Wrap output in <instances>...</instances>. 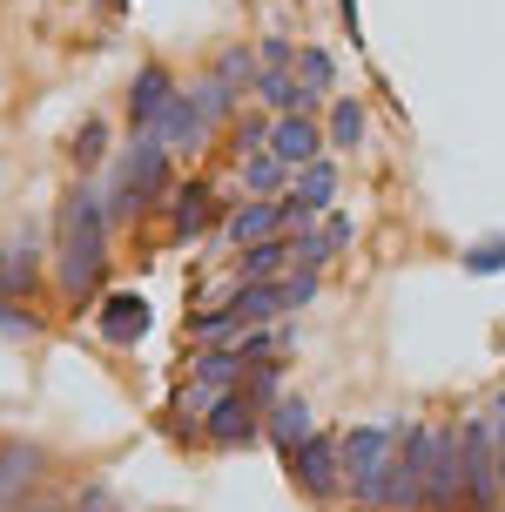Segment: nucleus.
Returning <instances> with one entry per match:
<instances>
[{
    "mask_svg": "<svg viewBox=\"0 0 505 512\" xmlns=\"http://www.w3.org/2000/svg\"><path fill=\"white\" fill-rule=\"evenodd\" d=\"M54 297L68 310H95L101 290H115V230H108V209H101L95 182H68L61 203H54Z\"/></svg>",
    "mask_w": 505,
    "mask_h": 512,
    "instance_id": "obj_1",
    "label": "nucleus"
},
{
    "mask_svg": "<svg viewBox=\"0 0 505 512\" xmlns=\"http://www.w3.org/2000/svg\"><path fill=\"white\" fill-rule=\"evenodd\" d=\"M169 196H176V155L162 149L155 135H135L128 149H115V169H108V182H101L108 230L149 223L155 209H169Z\"/></svg>",
    "mask_w": 505,
    "mask_h": 512,
    "instance_id": "obj_2",
    "label": "nucleus"
},
{
    "mask_svg": "<svg viewBox=\"0 0 505 512\" xmlns=\"http://www.w3.org/2000/svg\"><path fill=\"white\" fill-rule=\"evenodd\" d=\"M398 438H404L398 418H357V425L337 432V445H344V512L378 506V486L398 459Z\"/></svg>",
    "mask_w": 505,
    "mask_h": 512,
    "instance_id": "obj_3",
    "label": "nucleus"
},
{
    "mask_svg": "<svg viewBox=\"0 0 505 512\" xmlns=\"http://www.w3.org/2000/svg\"><path fill=\"white\" fill-rule=\"evenodd\" d=\"M283 479H290V492H297L303 506H324V512L344 506V445H337V432L317 425V432L283 459Z\"/></svg>",
    "mask_w": 505,
    "mask_h": 512,
    "instance_id": "obj_4",
    "label": "nucleus"
},
{
    "mask_svg": "<svg viewBox=\"0 0 505 512\" xmlns=\"http://www.w3.org/2000/svg\"><path fill=\"white\" fill-rule=\"evenodd\" d=\"M431 425L438 418H411L398 438V459L378 486V506L371 512H425V472H431Z\"/></svg>",
    "mask_w": 505,
    "mask_h": 512,
    "instance_id": "obj_5",
    "label": "nucleus"
},
{
    "mask_svg": "<svg viewBox=\"0 0 505 512\" xmlns=\"http://www.w3.org/2000/svg\"><path fill=\"white\" fill-rule=\"evenodd\" d=\"M41 492H54V452L34 438H0V512H21Z\"/></svg>",
    "mask_w": 505,
    "mask_h": 512,
    "instance_id": "obj_6",
    "label": "nucleus"
},
{
    "mask_svg": "<svg viewBox=\"0 0 505 512\" xmlns=\"http://www.w3.org/2000/svg\"><path fill=\"white\" fill-rule=\"evenodd\" d=\"M425 512H465V445H458V418H438V425H431Z\"/></svg>",
    "mask_w": 505,
    "mask_h": 512,
    "instance_id": "obj_7",
    "label": "nucleus"
},
{
    "mask_svg": "<svg viewBox=\"0 0 505 512\" xmlns=\"http://www.w3.org/2000/svg\"><path fill=\"white\" fill-rule=\"evenodd\" d=\"M202 445L209 452H250V445H263V411L243 391H216L202 405Z\"/></svg>",
    "mask_w": 505,
    "mask_h": 512,
    "instance_id": "obj_8",
    "label": "nucleus"
},
{
    "mask_svg": "<svg viewBox=\"0 0 505 512\" xmlns=\"http://www.w3.org/2000/svg\"><path fill=\"white\" fill-rule=\"evenodd\" d=\"M149 331H155V304L142 297V290H128V283L101 290V304H95V337L108 344V351H135Z\"/></svg>",
    "mask_w": 505,
    "mask_h": 512,
    "instance_id": "obj_9",
    "label": "nucleus"
},
{
    "mask_svg": "<svg viewBox=\"0 0 505 512\" xmlns=\"http://www.w3.org/2000/svg\"><path fill=\"white\" fill-rule=\"evenodd\" d=\"M223 216H229L223 196L202 176H189V182H176V196L162 209V236H169V243H202L209 230H223Z\"/></svg>",
    "mask_w": 505,
    "mask_h": 512,
    "instance_id": "obj_10",
    "label": "nucleus"
},
{
    "mask_svg": "<svg viewBox=\"0 0 505 512\" xmlns=\"http://www.w3.org/2000/svg\"><path fill=\"white\" fill-rule=\"evenodd\" d=\"M337 189H344V169H337V155H324V162L297 169V176H290V189H283L290 230H317L330 209H337Z\"/></svg>",
    "mask_w": 505,
    "mask_h": 512,
    "instance_id": "obj_11",
    "label": "nucleus"
},
{
    "mask_svg": "<svg viewBox=\"0 0 505 512\" xmlns=\"http://www.w3.org/2000/svg\"><path fill=\"white\" fill-rule=\"evenodd\" d=\"M41 290H54V270H48V250L34 243V236H7L0 243V297H14V304H41Z\"/></svg>",
    "mask_w": 505,
    "mask_h": 512,
    "instance_id": "obj_12",
    "label": "nucleus"
},
{
    "mask_svg": "<svg viewBox=\"0 0 505 512\" xmlns=\"http://www.w3.org/2000/svg\"><path fill=\"white\" fill-rule=\"evenodd\" d=\"M229 243V250H256V243H270V236H297L290 230V209H283V196L277 203H256V196H243V203H229V216H223V230H216Z\"/></svg>",
    "mask_w": 505,
    "mask_h": 512,
    "instance_id": "obj_13",
    "label": "nucleus"
},
{
    "mask_svg": "<svg viewBox=\"0 0 505 512\" xmlns=\"http://www.w3.org/2000/svg\"><path fill=\"white\" fill-rule=\"evenodd\" d=\"M176 95H182V81L169 75V61H142L135 81H128V122H135V135H155V122L169 115Z\"/></svg>",
    "mask_w": 505,
    "mask_h": 512,
    "instance_id": "obj_14",
    "label": "nucleus"
},
{
    "mask_svg": "<svg viewBox=\"0 0 505 512\" xmlns=\"http://www.w3.org/2000/svg\"><path fill=\"white\" fill-rule=\"evenodd\" d=\"M351 236H357V223L344 216V209H330L317 230H297V236H290V270H317V277H324L330 263L351 250Z\"/></svg>",
    "mask_w": 505,
    "mask_h": 512,
    "instance_id": "obj_15",
    "label": "nucleus"
},
{
    "mask_svg": "<svg viewBox=\"0 0 505 512\" xmlns=\"http://www.w3.org/2000/svg\"><path fill=\"white\" fill-rule=\"evenodd\" d=\"M324 122L317 115H277L270 122V155H277L283 169L297 176V169H310V162H324Z\"/></svg>",
    "mask_w": 505,
    "mask_h": 512,
    "instance_id": "obj_16",
    "label": "nucleus"
},
{
    "mask_svg": "<svg viewBox=\"0 0 505 512\" xmlns=\"http://www.w3.org/2000/svg\"><path fill=\"white\" fill-rule=\"evenodd\" d=\"M229 317H236V331H277V324H290L283 283H229Z\"/></svg>",
    "mask_w": 505,
    "mask_h": 512,
    "instance_id": "obj_17",
    "label": "nucleus"
},
{
    "mask_svg": "<svg viewBox=\"0 0 505 512\" xmlns=\"http://www.w3.org/2000/svg\"><path fill=\"white\" fill-rule=\"evenodd\" d=\"M310 432H317V411L303 405L297 391H290V398H277V405L263 411V445H270L277 459H290V452H297Z\"/></svg>",
    "mask_w": 505,
    "mask_h": 512,
    "instance_id": "obj_18",
    "label": "nucleus"
},
{
    "mask_svg": "<svg viewBox=\"0 0 505 512\" xmlns=\"http://www.w3.org/2000/svg\"><path fill=\"white\" fill-rule=\"evenodd\" d=\"M155 142H162L169 155H196L202 142H209V122H202V108H196V95H189V88H182L176 102H169V115L155 122Z\"/></svg>",
    "mask_w": 505,
    "mask_h": 512,
    "instance_id": "obj_19",
    "label": "nucleus"
},
{
    "mask_svg": "<svg viewBox=\"0 0 505 512\" xmlns=\"http://www.w3.org/2000/svg\"><path fill=\"white\" fill-rule=\"evenodd\" d=\"M283 277H290V236L236 250V263H229V283H283Z\"/></svg>",
    "mask_w": 505,
    "mask_h": 512,
    "instance_id": "obj_20",
    "label": "nucleus"
},
{
    "mask_svg": "<svg viewBox=\"0 0 505 512\" xmlns=\"http://www.w3.org/2000/svg\"><path fill=\"white\" fill-rule=\"evenodd\" d=\"M68 162H75V182H88L101 162H115V128L101 122V115H88L75 128V142H68Z\"/></svg>",
    "mask_w": 505,
    "mask_h": 512,
    "instance_id": "obj_21",
    "label": "nucleus"
},
{
    "mask_svg": "<svg viewBox=\"0 0 505 512\" xmlns=\"http://www.w3.org/2000/svg\"><path fill=\"white\" fill-rule=\"evenodd\" d=\"M236 189H243V196H256V203H277L283 189H290V169H283L270 149H256V155H243V169H236Z\"/></svg>",
    "mask_w": 505,
    "mask_h": 512,
    "instance_id": "obj_22",
    "label": "nucleus"
},
{
    "mask_svg": "<svg viewBox=\"0 0 505 512\" xmlns=\"http://www.w3.org/2000/svg\"><path fill=\"white\" fill-rule=\"evenodd\" d=\"M182 337H189V344H236V317H229V304H202V310H189V317H182Z\"/></svg>",
    "mask_w": 505,
    "mask_h": 512,
    "instance_id": "obj_23",
    "label": "nucleus"
},
{
    "mask_svg": "<svg viewBox=\"0 0 505 512\" xmlns=\"http://www.w3.org/2000/svg\"><path fill=\"white\" fill-rule=\"evenodd\" d=\"M324 142H330V149H344V155L364 142V102H357V95H337V102H330V115H324Z\"/></svg>",
    "mask_w": 505,
    "mask_h": 512,
    "instance_id": "obj_24",
    "label": "nucleus"
},
{
    "mask_svg": "<svg viewBox=\"0 0 505 512\" xmlns=\"http://www.w3.org/2000/svg\"><path fill=\"white\" fill-rule=\"evenodd\" d=\"M283 371H290L283 358H263V364H250V371H243V398H250L256 411H270L277 398H290V378H283Z\"/></svg>",
    "mask_w": 505,
    "mask_h": 512,
    "instance_id": "obj_25",
    "label": "nucleus"
},
{
    "mask_svg": "<svg viewBox=\"0 0 505 512\" xmlns=\"http://www.w3.org/2000/svg\"><path fill=\"white\" fill-rule=\"evenodd\" d=\"M41 331H48L41 304H14V297H0V344H34Z\"/></svg>",
    "mask_w": 505,
    "mask_h": 512,
    "instance_id": "obj_26",
    "label": "nucleus"
},
{
    "mask_svg": "<svg viewBox=\"0 0 505 512\" xmlns=\"http://www.w3.org/2000/svg\"><path fill=\"white\" fill-rule=\"evenodd\" d=\"M189 95H196V108H202V122H209V128H229V122H236V102H243V95H236V88H223L216 75H202Z\"/></svg>",
    "mask_w": 505,
    "mask_h": 512,
    "instance_id": "obj_27",
    "label": "nucleus"
},
{
    "mask_svg": "<svg viewBox=\"0 0 505 512\" xmlns=\"http://www.w3.org/2000/svg\"><path fill=\"white\" fill-rule=\"evenodd\" d=\"M209 75L223 81V88H236V95H250V88H256V48H243V41L223 48L216 61H209Z\"/></svg>",
    "mask_w": 505,
    "mask_h": 512,
    "instance_id": "obj_28",
    "label": "nucleus"
},
{
    "mask_svg": "<svg viewBox=\"0 0 505 512\" xmlns=\"http://www.w3.org/2000/svg\"><path fill=\"white\" fill-rule=\"evenodd\" d=\"M297 81L310 88V95H330V81H337V61H330V48H317V41H297Z\"/></svg>",
    "mask_w": 505,
    "mask_h": 512,
    "instance_id": "obj_29",
    "label": "nucleus"
},
{
    "mask_svg": "<svg viewBox=\"0 0 505 512\" xmlns=\"http://www.w3.org/2000/svg\"><path fill=\"white\" fill-rule=\"evenodd\" d=\"M290 344H297V331H290V324H277V331H243V337H236V358H243V364H263V358H283Z\"/></svg>",
    "mask_w": 505,
    "mask_h": 512,
    "instance_id": "obj_30",
    "label": "nucleus"
},
{
    "mask_svg": "<svg viewBox=\"0 0 505 512\" xmlns=\"http://www.w3.org/2000/svg\"><path fill=\"white\" fill-rule=\"evenodd\" d=\"M458 263H465V277H505V236H479V243H465Z\"/></svg>",
    "mask_w": 505,
    "mask_h": 512,
    "instance_id": "obj_31",
    "label": "nucleus"
},
{
    "mask_svg": "<svg viewBox=\"0 0 505 512\" xmlns=\"http://www.w3.org/2000/svg\"><path fill=\"white\" fill-rule=\"evenodd\" d=\"M68 512H122V492H115V479H81L75 492H68Z\"/></svg>",
    "mask_w": 505,
    "mask_h": 512,
    "instance_id": "obj_32",
    "label": "nucleus"
},
{
    "mask_svg": "<svg viewBox=\"0 0 505 512\" xmlns=\"http://www.w3.org/2000/svg\"><path fill=\"white\" fill-rule=\"evenodd\" d=\"M256 68H270V75H297V41H290V34H263V41H256Z\"/></svg>",
    "mask_w": 505,
    "mask_h": 512,
    "instance_id": "obj_33",
    "label": "nucleus"
},
{
    "mask_svg": "<svg viewBox=\"0 0 505 512\" xmlns=\"http://www.w3.org/2000/svg\"><path fill=\"white\" fill-rule=\"evenodd\" d=\"M317 290H324V277H317V270H290V277H283V304H290V317L317 304Z\"/></svg>",
    "mask_w": 505,
    "mask_h": 512,
    "instance_id": "obj_34",
    "label": "nucleus"
},
{
    "mask_svg": "<svg viewBox=\"0 0 505 512\" xmlns=\"http://www.w3.org/2000/svg\"><path fill=\"white\" fill-rule=\"evenodd\" d=\"M485 418H492V438H499V445H505V384H499V391H492V398H485Z\"/></svg>",
    "mask_w": 505,
    "mask_h": 512,
    "instance_id": "obj_35",
    "label": "nucleus"
},
{
    "mask_svg": "<svg viewBox=\"0 0 505 512\" xmlns=\"http://www.w3.org/2000/svg\"><path fill=\"white\" fill-rule=\"evenodd\" d=\"M337 14H344V34H351V48H364V21H357V0H337Z\"/></svg>",
    "mask_w": 505,
    "mask_h": 512,
    "instance_id": "obj_36",
    "label": "nucleus"
},
{
    "mask_svg": "<svg viewBox=\"0 0 505 512\" xmlns=\"http://www.w3.org/2000/svg\"><path fill=\"white\" fill-rule=\"evenodd\" d=\"M21 512H68V492H41V499H27Z\"/></svg>",
    "mask_w": 505,
    "mask_h": 512,
    "instance_id": "obj_37",
    "label": "nucleus"
},
{
    "mask_svg": "<svg viewBox=\"0 0 505 512\" xmlns=\"http://www.w3.org/2000/svg\"><path fill=\"white\" fill-rule=\"evenodd\" d=\"M101 14H128V0H95Z\"/></svg>",
    "mask_w": 505,
    "mask_h": 512,
    "instance_id": "obj_38",
    "label": "nucleus"
},
{
    "mask_svg": "<svg viewBox=\"0 0 505 512\" xmlns=\"http://www.w3.org/2000/svg\"><path fill=\"white\" fill-rule=\"evenodd\" d=\"M499 499H505V445H499Z\"/></svg>",
    "mask_w": 505,
    "mask_h": 512,
    "instance_id": "obj_39",
    "label": "nucleus"
}]
</instances>
